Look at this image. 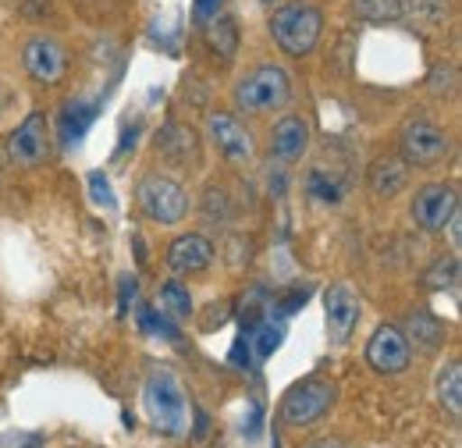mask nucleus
Returning <instances> with one entry per match:
<instances>
[{
  "label": "nucleus",
  "mask_w": 462,
  "mask_h": 448,
  "mask_svg": "<svg viewBox=\"0 0 462 448\" xmlns=\"http://www.w3.org/2000/svg\"><path fill=\"white\" fill-rule=\"evenodd\" d=\"M267 29L285 57H310L324 36V11L310 0H285L271 11Z\"/></svg>",
  "instance_id": "obj_1"
},
{
  "label": "nucleus",
  "mask_w": 462,
  "mask_h": 448,
  "mask_svg": "<svg viewBox=\"0 0 462 448\" xmlns=\"http://www.w3.org/2000/svg\"><path fill=\"white\" fill-rule=\"evenodd\" d=\"M231 97L242 114H274L291 100V75L282 64H256L235 82Z\"/></svg>",
  "instance_id": "obj_2"
},
{
  "label": "nucleus",
  "mask_w": 462,
  "mask_h": 448,
  "mask_svg": "<svg viewBox=\"0 0 462 448\" xmlns=\"http://www.w3.org/2000/svg\"><path fill=\"white\" fill-rule=\"evenodd\" d=\"M143 402H146V413H150V424L161 431V434H185L189 427V406H185V392L178 385L168 367H153L146 374V385H143Z\"/></svg>",
  "instance_id": "obj_3"
},
{
  "label": "nucleus",
  "mask_w": 462,
  "mask_h": 448,
  "mask_svg": "<svg viewBox=\"0 0 462 448\" xmlns=\"http://www.w3.org/2000/svg\"><path fill=\"white\" fill-rule=\"evenodd\" d=\"M135 203L157 224H178L189 218V192L181 182H174L168 174H146L135 185Z\"/></svg>",
  "instance_id": "obj_4"
},
{
  "label": "nucleus",
  "mask_w": 462,
  "mask_h": 448,
  "mask_svg": "<svg viewBox=\"0 0 462 448\" xmlns=\"http://www.w3.org/2000/svg\"><path fill=\"white\" fill-rule=\"evenodd\" d=\"M399 146H402V161L409 168H434L448 157L452 150V139L427 117H409L402 125V135H399Z\"/></svg>",
  "instance_id": "obj_5"
},
{
  "label": "nucleus",
  "mask_w": 462,
  "mask_h": 448,
  "mask_svg": "<svg viewBox=\"0 0 462 448\" xmlns=\"http://www.w3.org/2000/svg\"><path fill=\"white\" fill-rule=\"evenodd\" d=\"M51 154V125L43 111H29L25 121L7 135V161L14 168H40Z\"/></svg>",
  "instance_id": "obj_6"
},
{
  "label": "nucleus",
  "mask_w": 462,
  "mask_h": 448,
  "mask_svg": "<svg viewBox=\"0 0 462 448\" xmlns=\"http://www.w3.org/2000/svg\"><path fill=\"white\" fill-rule=\"evenodd\" d=\"M335 402V385L320 381V378H306L299 385H291L282 398V416L291 427H306L313 420H320Z\"/></svg>",
  "instance_id": "obj_7"
},
{
  "label": "nucleus",
  "mask_w": 462,
  "mask_h": 448,
  "mask_svg": "<svg viewBox=\"0 0 462 448\" xmlns=\"http://www.w3.org/2000/svg\"><path fill=\"white\" fill-rule=\"evenodd\" d=\"M22 68L40 86H58L68 75V51L54 36H29L22 43Z\"/></svg>",
  "instance_id": "obj_8"
},
{
  "label": "nucleus",
  "mask_w": 462,
  "mask_h": 448,
  "mask_svg": "<svg viewBox=\"0 0 462 448\" xmlns=\"http://www.w3.org/2000/svg\"><path fill=\"white\" fill-rule=\"evenodd\" d=\"M459 210V192L445 182H430L416 192L412 200V221L416 228H423L427 235H438L445 231V224L452 221V214Z\"/></svg>",
  "instance_id": "obj_9"
},
{
  "label": "nucleus",
  "mask_w": 462,
  "mask_h": 448,
  "mask_svg": "<svg viewBox=\"0 0 462 448\" xmlns=\"http://www.w3.org/2000/svg\"><path fill=\"white\" fill-rule=\"evenodd\" d=\"M366 363H370L377 374H384V378H395V374L409 370V363H412V345L405 341L402 328L381 324V328L370 335V341H366Z\"/></svg>",
  "instance_id": "obj_10"
},
{
  "label": "nucleus",
  "mask_w": 462,
  "mask_h": 448,
  "mask_svg": "<svg viewBox=\"0 0 462 448\" xmlns=\"http://www.w3.org/2000/svg\"><path fill=\"white\" fill-rule=\"evenodd\" d=\"M207 132H210L217 154H225L231 164H249V161H253V154H256L253 135H249V128H245L235 114L214 111L207 117Z\"/></svg>",
  "instance_id": "obj_11"
},
{
  "label": "nucleus",
  "mask_w": 462,
  "mask_h": 448,
  "mask_svg": "<svg viewBox=\"0 0 462 448\" xmlns=\"http://www.w3.org/2000/svg\"><path fill=\"white\" fill-rule=\"evenodd\" d=\"M359 299L348 285H331L328 295H324V324H328V338L335 345H346L356 324H359Z\"/></svg>",
  "instance_id": "obj_12"
},
{
  "label": "nucleus",
  "mask_w": 462,
  "mask_h": 448,
  "mask_svg": "<svg viewBox=\"0 0 462 448\" xmlns=\"http://www.w3.org/2000/svg\"><path fill=\"white\" fill-rule=\"evenodd\" d=\"M164 264H168L171 275H181V278L185 275H203L214 264V246L203 235H178L164 253Z\"/></svg>",
  "instance_id": "obj_13"
},
{
  "label": "nucleus",
  "mask_w": 462,
  "mask_h": 448,
  "mask_svg": "<svg viewBox=\"0 0 462 448\" xmlns=\"http://www.w3.org/2000/svg\"><path fill=\"white\" fill-rule=\"evenodd\" d=\"M157 154L168 164H178V168L199 164V135H196V128H189V125H164L161 135H157Z\"/></svg>",
  "instance_id": "obj_14"
},
{
  "label": "nucleus",
  "mask_w": 462,
  "mask_h": 448,
  "mask_svg": "<svg viewBox=\"0 0 462 448\" xmlns=\"http://www.w3.org/2000/svg\"><path fill=\"white\" fill-rule=\"evenodd\" d=\"M310 150V125L299 114H285L271 128V154L278 161H299Z\"/></svg>",
  "instance_id": "obj_15"
},
{
  "label": "nucleus",
  "mask_w": 462,
  "mask_h": 448,
  "mask_svg": "<svg viewBox=\"0 0 462 448\" xmlns=\"http://www.w3.org/2000/svg\"><path fill=\"white\" fill-rule=\"evenodd\" d=\"M366 178H370V192L377 200H395L405 185H409V164H405L402 157H377L370 164Z\"/></svg>",
  "instance_id": "obj_16"
},
{
  "label": "nucleus",
  "mask_w": 462,
  "mask_h": 448,
  "mask_svg": "<svg viewBox=\"0 0 462 448\" xmlns=\"http://www.w3.org/2000/svg\"><path fill=\"white\" fill-rule=\"evenodd\" d=\"M456 0H402V18L412 22L420 33H438L452 22Z\"/></svg>",
  "instance_id": "obj_17"
},
{
  "label": "nucleus",
  "mask_w": 462,
  "mask_h": 448,
  "mask_svg": "<svg viewBox=\"0 0 462 448\" xmlns=\"http://www.w3.org/2000/svg\"><path fill=\"white\" fill-rule=\"evenodd\" d=\"M402 335L409 345H416L420 352H438L445 345V324L430 313V310H412L405 317Z\"/></svg>",
  "instance_id": "obj_18"
},
{
  "label": "nucleus",
  "mask_w": 462,
  "mask_h": 448,
  "mask_svg": "<svg viewBox=\"0 0 462 448\" xmlns=\"http://www.w3.org/2000/svg\"><path fill=\"white\" fill-rule=\"evenodd\" d=\"M203 40L210 54L228 64L238 54V22L231 14H214L210 22H203Z\"/></svg>",
  "instance_id": "obj_19"
},
{
  "label": "nucleus",
  "mask_w": 462,
  "mask_h": 448,
  "mask_svg": "<svg viewBox=\"0 0 462 448\" xmlns=\"http://www.w3.org/2000/svg\"><path fill=\"white\" fill-rule=\"evenodd\" d=\"M97 111H100V104L97 100H71V104H64V111H60V143L64 146H75V143H82L86 139V132H89V125L97 121Z\"/></svg>",
  "instance_id": "obj_20"
},
{
  "label": "nucleus",
  "mask_w": 462,
  "mask_h": 448,
  "mask_svg": "<svg viewBox=\"0 0 462 448\" xmlns=\"http://www.w3.org/2000/svg\"><path fill=\"white\" fill-rule=\"evenodd\" d=\"M352 18L366 22V25H388L402 18V0H348Z\"/></svg>",
  "instance_id": "obj_21"
},
{
  "label": "nucleus",
  "mask_w": 462,
  "mask_h": 448,
  "mask_svg": "<svg viewBox=\"0 0 462 448\" xmlns=\"http://www.w3.org/2000/svg\"><path fill=\"white\" fill-rule=\"evenodd\" d=\"M157 310L171 321H189L192 317V295L181 281H164L161 295H157Z\"/></svg>",
  "instance_id": "obj_22"
},
{
  "label": "nucleus",
  "mask_w": 462,
  "mask_h": 448,
  "mask_svg": "<svg viewBox=\"0 0 462 448\" xmlns=\"http://www.w3.org/2000/svg\"><path fill=\"white\" fill-rule=\"evenodd\" d=\"M438 398H441V406H445L452 416L462 413V363L459 359H452V363L438 374Z\"/></svg>",
  "instance_id": "obj_23"
},
{
  "label": "nucleus",
  "mask_w": 462,
  "mask_h": 448,
  "mask_svg": "<svg viewBox=\"0 0 462 448\" xmlns=\"http://www.w3.org/2000/svg\"><path fill=\"white\" fill-rule=\"evenodd\" d=\"M282 338H285V328H278L274 321H260V324L253 328L249 345H253V352H256L260 359H267V356H274V352H278Z\"/></svg>",
  "instance_id": "obj_24"
},
{
  "label": "nucleus",
  "mask_w": 462,
  "mask_h": 448,
  "mask_svg": "<svg viewBox=\"0 0 462 448\" xmlns=\"http://www.w3.org/2000/svg\"><path fill=\"white\" fill-rule=\"evenodd\" d=\"M423 285L441 292V288H456L459 285V257H441L427 275H423Z\"/></svg>",
  "instance_id": "obj_25"
},
{
  "label": "nucleus",
  "mask_w": 462,
  "mask_h": 448,
  "mask_svg": "<svg viewBox=\"0 0 462 448\" xmlns=\"http://www.w3.org/2000/svg\"><path fill=\"white\" fill-rule=\"evenodd\" d=\"M306 189H310V196H313V200H320V203H338V200H342V189H338L335 182H328V178H324V171H310Z\"/></svg>",
  "instance_id": "obj_26"
},
{
  "label": "nucleus",
  "mask_w": 462,
  "mask_h": 448,
  "mask_svg": "<svg viewBox=\"0 0 462 448\" xmlns=\"http://www.w3.org/2000/svg\"><path fill=\"white\" fill-rule=\"evenodd\" d=\"M89 196H93V203L97 207H104V210H115V189H111V182H107V174L104 171H93L89 174Z\"/></svg>",
  "instance_id": "obj_27"
},
{
  "label": "nucleus",
  "mask_w": 462,
  "mask_h": 448,
  "mask_svg": "<svg viewBox=\"0 0 462 448\" xmlns=\"http://www.w3.org/2000/svg\"><path fill=\"white\" fill-rule=\"evenodd\" d=\"M139 321H143V328H150V331H157V335H168L171 341H178V328H174L164 313H157V310L143 306V310H139Z\"/></svg>",
  "instance_id": "obj_28"
},
{
  "label": "nucleus",
  "mask_w": 462,
  "mask_h": 448,
  "mask_svg": "<svg viewBox=\"0 0 462 448\" xmlns=\"http://www.w3.org/2000/svg\"><path fill=\"white\" fill-rule=\"evenodd\" d=\"M310 303V288H291L289 295H282V299H274V313L278 317H291L299 306H306Z\"/></svg>",
  "instance_id": "obj_29"
},
{
  "label": "nucleus",
  "mask_w": 462,
  "mask_h": 448,
  "mask_svg": "<svg viewBox=\"0 0 462 448\" xmlns=\"http://www.w3.org/2000/svg\"><path fill=\"white\" fill-rule=\"evenodd\" d=\"M203 210H207V218H228V192L225 189H207Z\"/></svg>",
  "instance_id": "obj_30"
},
{
  "label": "nucleus",
  "mask_w": 462,
  "mask_h": 448,
  "mask_svg": "<svg viewBox=\"0 0 462 448\" xmlns=\"http://www.w3.org/2000/svg\"><path fill=\"white\" fill-rule=\"evenodd\" d=\"M214 14H221V0H196V7H192V18L203 25V22H210Z\"/></svg>",
  "instance_id": "obj_31"
},
{
  "label": "nucleus",
  "mask_w": 462,
  "mask_h": 448,
  "mask_svg": "<svg viewBox=\"0 0 462 448\" xmlns=\"http://www.w3.org/2000/svg\"><path fill=\"white\" fill-rule=\"evenodd\" d=\"M0 448H43V442L36 434H4Z\"/></svg>",
  "instance_id": "obj_32"
},
{
  "label": "nucleus",
  "mask_w": 462,
  "mask_h": 448,
  "mask_svg": "<svg viewBox=\"0 0 462 448\" xmlns=\"http://www.w3.org/2000/svg\"><path fill=\"white\" fill-rule=\"evenodd\" d=\"M242 359L249 363V338H245V335L238 338V345L231 349V363H242Z\"/></svg>",
  "instance_id": "obj_33"
},
{
  "label": "nucleus",
  "mask_w": 462,
  "mask_h": 448,
  "mask_svg": "<svg viewBox=\"0 0 462 448\" xmlns=\"http://www.w3.org/2000/svg\"><path fill=\"white\" fill-rule=\"evenodd\" d=\"M445 228H448V235H452V246H456V249H459V242H462V218H459V210H456V214H452V221L445 224Z\"/></svg>",
  "instance_id": "obj_34"
},
{
  "label": "nucleus",
  "mask_w": 462,
  "mask_h": 448,
  "mask_svg": "<svg viewBox=\"0 0 462 448\" xmlns=\"http://www.w3.org/2000/svg\"><path fill=\"white\" fill-rule=\"evenodd\" d=\"M306 448H352V445L342 442V438H317V442H310Z\"/></svg>",
  "instance_id": "obj_35"
},
{
  "label": "nucleus",
  "mask_w": 462,
  "mask_h": 448,
  "mask_svg": "<svg viewBox=\"0 0 462 448\" xmlns=\"http://www.w3.org/2000/svg\"><path fill=\"white\" fill-rule=\"evenodd\" d=\"M256 4H274V0H256Z\"/></svg>",
  "instance_id": "obj_36"
}]
</instances>
